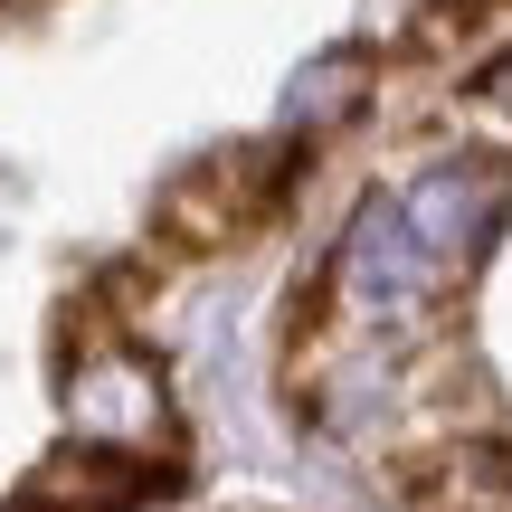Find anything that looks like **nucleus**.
Wrapping results in <instances>:
<instances>
[{
  "instance_id": "nucleus-4",
  "label": "nucleus",
  "mask_w": 512,
  "mask_h": 512,
  "mask_svg": "<svg viewBox=\"0 0 512 512\" xmlns=\"http://www.w3.org/2000/svg\"><path fill=\"white\" fill-rule=\"evenodd\" d=\"M67 418H76V437H95V446H162L171 437V399H162L152 351L95 342L86 361L67 370Z\"/></svg>"
},
{
  "instance_id": "nucleus-1",
  "label": "nucleus",
  "mask_w": 512,
  "mask_h": 512,
  "mask_svg": "<svg viewBox=\"0 0 512 512\" xmlns=\"http://www.w3.org/2000/svg\"><path fill=\"white\" fill-rule=\"evenodd\" d=\"M332 294H342L361 323H408L427 294H446V266L427 256L408 200H361L332 247Z\"/></svg>"
},
{
  "instance_id": "nucleus-5",
  "label": "nucleus",
  "mask_w": 512,
  "mask_h": 512,
  "mask_svg": "<svg viewBox=\"0 0 512 512\" xmlns=\"http://www.w3.org/2000/svg\"><path fill=\"white\" fill-rule=\"evenodd\" d=\"M143 494H162L152 465L114 456V446H67V456H48L0 512H133Z\"/></svg>"
},
{
  "instance_id": "nucleus-7",
  "label": "nucleus",
  "mask_w": 512,
  "mask_h": 512,
  "mask_svg": "<svg viewBox=\"0 0 512 512\" xmlns=\"http://www.w3.org/2000/svg\"><path fill=\"white\" fill-rule=\"evenodd\" d=\"M446 512H512V456H446Z\"/></svg>"
},
{
  "instance_id": "nucleus-3",
  "label": "nucleus",
  "mask_w": 512,
  "mask_h": 512,
  "mask_svg": "<svg viewBox=\"0 0 512 512\" xmlns=\"http://www.w3.org/2000/svg\"><path fill=\"white\" fill-rule=\"evenodd\" d=\"M399 200H408V219H418L427 256L446 266V285H456V275L494 247V228L512 209V162H494V152H456V162H437L418 190H399Z\"/></svg>"
},
{
  "instance_id": "nucleus-9",
  "label": "nucleus",
  "mask_w": 512,
  "mask_h": 512,
  "mask_svg": "<svg viewBox=\"0 0 512 512\" xmlns=\"http://www.w3.org/2000/svg\"><path fill=\"white\" fill-rule=\"evenodd\" d=\"M446 10H456V19H475V10H484V0H446Z\"/></svg>"
},
{
  "instance_id": "nucleus-8",
  "label": "nucleus",
  "mask_w": 512,
  "mask_h": 512,
  "mask_svg": "<svg viewBox=\"0 0 512 512\" xmlns=\"http://www.w3.org/2000/svg\"><path fill=\"white\" fill-rule=\"evenodd\" d=\"M484 95H494V105L512 114V57H494V67H484Z\"/></svg>"
},
{
  "instance_id": "nucleus-2",
  "label": "nucleus",
  "mask_w": 512,
  "mask_h": 512,
  "mask_svg": "<svg viewBox=\"0 0 512 512\" xmlns=\"http://www.w3.org/2000/svg\"><path fill=\"white\" fill-rule=\"evenodd\" d=\"M275 200H285V162H275V152H256V143H238V152H209V162H190L181 181L162 190L152 228H162L181 256H219V247L256 238Z\"/></svg>"
},
{
  "instance_id": "nucleus-6",
  "label": "nucleus",
  "mask_w": 512,
  "mask_h": 512,
  "mask_svg": "<svg viewBox=\"0 0 512 512\" xmlns=\"http://www.w3.org/2000/svg\"><path fill=\"white\" fill-rule=\"evenodd\" d=\"M361 105V57H323V67H304L294 76V133H323V124H342V114Z\"/></svg>"
}]
</instances>
